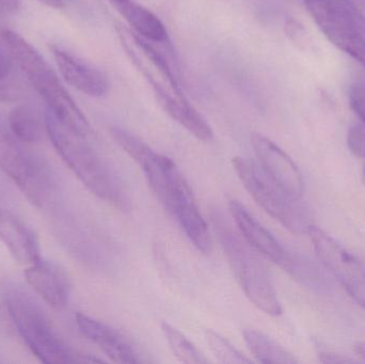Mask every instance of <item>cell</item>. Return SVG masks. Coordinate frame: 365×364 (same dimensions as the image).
<instances>
[{
  "label": "cell",
  "mask_w": 365,
  "mask_h": 364,
  "mask_svg": "<svg viewBox=\"0 0 365 364\" xmlns=\"http://www.w3.org/2000/svg\"><path fill=\"white\" fill-rule=\"evenodd\" d=\"M118 38L133 66L151 87L160 106L167 115L203 142H210L214 132L201 113L192 106L166 58L134 30L118 24Z\"/></svg>",
  "instance_id": "cell-1"
},
{
  "label": "cell",
  "mask_w": 365,
  "mask_h": 364,
  "mask_svg": "<svg viewBox=\"0 0 365 364\" xmlns=\"http://www.w3.org/2000/svg\"><path fill=\"white\" fill-rule=\"evenodd\" d=\"M46 134L60 157L81 180V183L98 198L113 207L130 209V198L119 177L93 149L88 136L79 134L45 110Z\"/></svg>",
  "instance_id": "cell-2"
},
{
  "label": "cell",
  "mask_w": 365,
  "mask_h": 364,
  "mask_svg": "<svg viewBox=\"0 0 365 364\" xmlns=\"http://www.w3.org/2000/svg\"><path fill=\"white\" fill-rule=\"evenodd\" d=\"M4 303L19 336L32 354L44 363H102L68 348L51 326L40 303L25 288L9 284Z\"/></svg>",
  "instance_id": "cell-3"
},
{
  "label": "cell",
  "mask_w": 365,
  "mask_h": 364,
  "mask_svg": "<svg viewBox=\"0 0 365 364\" xmlns=\"http://www.w3.org/2000/svg\"><path fill=\"white\" fill-rule=\"evenodd\" d=\"M2 36L26 80L46 103V109L68 128L83 136H89L91 128L87 118L46 59L16 32L2 29Z\"/></svg>",
  "instance_id": "cell-4"
},
{
  "label": "cell",
  "mask_w": 365,
  "mask_h": 364,
  "mask_svg": "<svg viewBox=\"0 0 365 364\" xmlns=\"http://www.w3.org/2000/svg\"><path fill=\"white\" fill-rule=\"evenodd\" d=\"M212 219L223 252L249 301L268 316H280L281 303L267 266L257 250L242 239L221 216L216 214Z\"/></svg>",
  "instance_id": "cell-5"
},
{
  "label": "cell",
  "mask_w": 365,
  "mask_h": 364,
  "mask_svg": "<svg viewBox=\"0 0 365 364\" xmlns=\"http://www.w3.org/2000/svg\"><path fill=\"white\" fill-rule=\"evenodd\" d=\"M232 162L247 192L266 213L291 232L309 234L314 224L300 199L283 189L252 160L234 157Z\"/></svg>",
  "instance_id": "cell-6"
},
{
  "label": "cell",
  "mask_w": 365,
  "mask_h": 364,
  "mask_svg": "<svg viewBox=\"0 0 365 364\" xmlns=\"http://www.w3.org/2000/svg\"><path fill=\"white\" fill-rule=\"evenodd\" d=\"M19 140L0 115V169L21 188L27 198L43 207L51 197L53 179L48 167Z\"/></svg>",
  "instance_id": "cell-7"
},
{
  "label": "cell",
  "mask_w": 365,
  "mask_h": 364,
  "mask_svg": "<svg viewBox=\"0 0 365 364\" xmlns=\"http://www.w3.org/2000/svg\"><path fill=\"white\" fill-rule=\"evenodd\" d=\"M326 38L365 68V16L351 0H302Z\"/></svg>",
  "instance_id": "cell-8"
},
{
  "label": "cell",
  "mask_w": 365,
  "mask_h": 364,
  "mask_svg": "<svg viewBox=\"0 0 365 364\" xmlns=\"http://www.w3.org/2000/svg\"><path fill=\"white\" fill-rule=\"evenodd\" d=\"M160 202L175 218L193 246L203 254H210L212 244L207 224L197 209L188 183L173 160L169 166L166 188Z\"/></svg>",
  "instance_id": "cell-9"
},
{
  "label": "cell",
  "mask_w": 365,
  "mask_h": 364,
  "mask_svg": "<svg viewBox=\"0 0 365 364\" xmlns=\"http://www.w3.org/2000/svg\"><path fill=\"white\" fill-rule=\"evenodd\" d=\"M309 235L322 265L365 310L364 265L322 229L314 226Z\"/></svg>",
  "instance_id": "cell-10"
},
{
  "label": "cell",
  "mask_w": 365,
  "mask_h": 364,
  "mask_svg": "<svg viewBox=\"0 0 365 364\" xmlns=\"http://www.w3.org/2000/svg\"><path fill=\"white\" fill-rule=\"evenodd\" d=\"M252 145L259 160V166L283 189L302 199L304 183L297 165L279 145L261 134L252 136Z\"/></svg>",
  "instance_id": "cell-11"
},
{
  "label": "cell",
  "mask_w": 365,
  "mask_h": 364,
  "mask_svg": "<svg viewBox=\"0 0 365 364\" xmlns=\"http://www.w3.org/2000/svg\"><path fill=\"white\" fill-rule=\"evenodd\" d=\"M75 320L81 333L111 360L124 364L143 363L136 346L113 327L83 313H77Z\"/></svg>",
  "instance_id": "cell-12"
},
{
  "label": "cell",
  "mask_w": 365,
  "mask_h": 364,
  "mask_svg": "<svg viewBox=\"0 0 365 364\" xmlns=\"http://www.w3.org/2000/svg\"><path fill=\"white\" fill-rule=\"evenodd\" d=\"M53 53L58 70L68 85L91 98L106 95L109 80L102 71L60 47H53Z\"/></svg>",
  "instance_id": "cell-13"
},
{
  "label": "cell",
  "mask_w": 365,
  "mask_h": 364,
  "mask_svg": "<svg viewBox=\"0 0 365 364\" xmlns=\"http://www.w3.org/2000/svg\"><path fill=\"white\" fill-rule=\"evenodd\" d=\"M27 284L34 292L56 309L66 307L71 293V284L66 271L53 262L38 261L25 271Z\"/></svg>",
  "instance_id": "cell-14"
},
{
  "label": "cell",
  "mask_w": 365,
  "mask_h": 364,
  "mask_svg": "<svg viewBox=\"0 0 365 364\" xmlns=\"http://www.w3.org/2000/svg\"><path fill=\"white\" fill-rule=\"evenodd\" d=\"M230 212L245 241L262 256L281 266L289 250L283 248L278 239L240 201L230 202Z\"/></svg>",
  "instance_id": "cell-15"
},
{
  "label": "cell",
  "mask_w": 365,
  "mask_h": 364,
  "mask_svg": "<svg viewBox=\"0 0 365 364\" xmlns=\"http://www.w3.org/2000/svg\"><path fill=\"white\" fill-rule=\"evenodd\" d=\"M0 241L19 262L34 264L41 260L36 233L10 212L0 211Z\"/></svg>",
  "instance_id": "cell-16"
},
{
  "label": "cell",
  "mask_w": 365,
  "mask_h": 364,
  "mask_svg": "<svg viewBox=\"0 0 365 364\" xmlns=\"http://www.w3.org/2000/svg\"><path fill=\"white\" fill-rule=\"evenodd\" d=\"M113 9L123 17L132 30L151 42H166V26L149 9L136 0H108Z\"/></svg>",
  "instance_id": "cell-17"
},
{
  "label": "cell",
  "mask_w": 365,
  "mask_h": 364,
  "mask_svg": "<svg viewBox=\"0 0 365 364\" xmlns=\"http://www.w3.org/2000/svg\"><path fill=\"white\" fill-rule=\"evenodd\" d=\"M9 126L13 134L25 143L38 142L46 132V118L36 105L26 103L11 110Z\"/></svg>",
  "instance_id": "cell-18"
},
{
  "label": "cell",
  "mask_w": 365,
  "mask_h": 364,
  "mask_svg": "<svg viewBox=\"0 0 365 364\" xmlns=\"http://www.w3.org/2000/svg\"><path fill=\"white\" fill-rule=\"evenodd\" d=\"M244 340L251 354L261 363L295 364L298 363L292 353L274 340L255 329L244 331Z\"/></svg>",
  "instance_id": "cell-19"
},
{
  "label": "cell",
  "mask_w": 365,
  "mask_h": 364,
  "mask_svg": "<svg viewBox=\"0 0 365 364\" xmlns=\"http://www.w3.org/2000/svg\"><path fill=\"white\" fill-rule=\"evenodd\" d=\"M24 78L10 49L0 51V102H16L25 98L28 88Z\"/></svg>",
  "instance_id": "cell-20"
},
{
  "label": "cell",
  "mask_w": 365,
  "mask_h": 364,
  "mask_svg": "<svg viewBox=\"0 0 365 364\" xmlns=\"http://www.w3.org/2000/svg\"><path fill=\"white\" fill-rule=\"evenodd\" d=\"M281 267L285 269L292 277L295 278L302 286L311 288L315 292H327L330 288L327 279L322 273L317 265L313 264L312 261L298 256L292 252H287V258Z\"/></svg>",
  "instance_id": "cell-21"
},
{
  "label": "cell",
  "mask_w": 365,
  "mask_h": 364,
  "mask_svg": "<svg viewBox=\"0 0 365 364\" xmlns=\"http://www.w3.org/2000/svg\"><path fill=\"white\" fill-rule=\"evenodd\" d=\"M162 331L166 338L169 348L175 356L182 363L202 364L207 363L208 360L203 354L197 350V346L189 341L179 329L168 323H163Z\"/></svg>",
  "instance_id": "cell-22"
},
{
  "label": "cell",
  "mask_w": 365,
  "mask_h": 364,
  "mask_svg": "<svg viewBox=\"0 0 365 364\" xmlns=\"http://www.w3.org/2000/svg\"><path fill=\"white\" fill-rule=\"evenodd\" d=\"M205 339L210 346V350L217 359L222 363L244 364L251 363L250 359L242 354L240 350H236L227 340L222 336L217 333L216 331H205Z\"/></svg>",
  "instance_id": "cell-23"
},
{
  "label": "cell",
  "mask_w": 365,
  "mask_h": 364,
  "mask_svg": "<svg viewBox=\"0 0 365 364\" xmlns=\"http://www.w3.org/2000/svg\"><path fill=\"white\" fill-rule=\"evenodd\" d=\"M285 32L289 40L302 49H310L313 46L312 41L309 36L304 26L295 19H289L285 24Z\"/></svg>",
  "instance_id": "cell-24"
},
{
  "label": "cell",
  "mask_w": 365,
  "mask_h": 364,
  "mask_svg": "<svg viewBox=\"0 0 365 364\" xmlns=\"http://www.w3.org/2000/svg\"><path fill=\"white\" fill-rule=\"evenodd\" d=\"M346 141L349 151L356 157L365 160V124H353L347 132Z\"/></svg>",
  "instance_id": "cell-25"
},
{
  "label": "cell",
  "mask_w": 365,
  "mask_h": 364,
  "mask_svg": "<svg viewBox=\"0 0 365 364\" xmlns=\"http://www.w3.org/2000/svg\"><path fill=\"white\" fill-rule=\"evenodd\" d=\"M349 100L354 113L365 124V83H357L351 85Z\"/></svg>",
  "instance_id": "cell-26"
},
{
  "label": "cell",
  "mask_w": 365,
  "mask_h": 364,
  "mask_svg": "<svg viewBox=\"0 0 365 364\" xmlns=\"http://www.w3.org/2000/svg\"><path fill=\"white\" fill-rule=\"evenodd\" d=\"M319 360L324 363H354L353 359L347 358L344 355L338 354L336 352H331V350H326L324 348L319 350L317 353Z\"/></svg>",
  "instance_id": "cell-27"
},
{
  "label": "cell",
  "mask_w": 365,
  "mask_h": 364,
  "mask_svg": "<svg viewBox=\"0 0 365 364\" xmlns=\"http://www.w3.org/2000/svg\"><path fill=\"white\" fill-rule=\"evenodd\" d=\"M21 0H0V14L9 15L16 12Z\"/></svg>",
  "instance_id": "cell-28"
},
{
  "label": "cell",
  "mask_w": 365,
  "mask_h": 364,
  "mask_svg": "<svg viewBox=\"0 0 365 364\" xmlns=\"http://www.w3.org/2000/svg\"><path fill=\"white\" fill-rule=\"evenodd\" d=\"M354 353H355L356 356L359 357L365 363V342H357L354 345Z\"/></svg>",
  "instance_id": "cell-29"
},
{
  "label": "cell",
  "mask_w": 365,
  "mask_h": 364,
  "mask_svg": "<svg viewBox=\"0 0 365 364\" xmlns=\"http://www.w3.org/2000/svg\"><path fill=\"white\" fill-rule=\"evenodd\" d=\"M42 4L46 6H51V8L60 9L66 6V0H38Z\"/></svg>",
  "instance_id": "cell-30"
},
{
  "label": "cell",
  "mask_w": 365,
  "mask_h": 364,
  "mask_svg": "<svg viewBox=\"0 0 365 364\" xmlns=\"http://www.w3.org/2000/svg\"><path fill=\"white\" fill-rule=\"evenodd\" d=\"M362 182H364V186H365V166L364 168V170H362Z\"/></svg>",
  "instance_id": "cell-31"
}]
</instances>
